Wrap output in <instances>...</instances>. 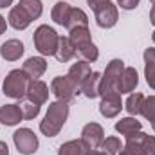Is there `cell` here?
<instances>
[{"label": "cell", "instance_id": "34", "mask_svg": "<svg viewBox=\"0 0 155 155\" xmlns=\"http://www.w3.org/2000/svg\"><path fill=\"white\" fill-rule=\"evenodd\" d=\"M107 2H110V0H87V4H88V7H90L92 11H96L97 7H101V5L107 4Z\"/></svg>", "mask_w": 155, "mask_h": 155}, {"label": "cell", "instance_id": "28", "mask_svg": "<svg viewBox=\"0 0 155 155\" xmlns=\"http://www.w3.org/2000/svg\"><path fill=\"white\" fill-rule=\"evenodd\" d=\"M141 114L146 117L150 123L155 119V96L144 97V103H143V110H141Z\"/></svg>", "mask_w": 155, "mask_h": 155}, {"label": "cell", "instance_id": "4", "mask_svg": "<svg viewBox=\"0 0 155 155\" xmlns=\"http://www.w3.org/2000/svg\"><path fill=\"white\" fill-rule=\"evenodd\" d=\"M123 71H124V61L119 60V58L112 60L107 65V69H105V72L101 76V96L117 90V81L123 74Z\"/></svg>", "mask_w": 155, "mask_h": 155}, {"label": "cell", "instance_id": "40", "mask_svg": "<svg viewBox=\"0 0 155 155\" xmlns=\"http://www.w3.org/2000/svg\"><path fill=\"white\" fill-rule=\"evenodd\" d=\"M152 128H153V132H155V119L152 121Z\"/></svg>", "mask_w": 155, "mask_h": 155}, {"label": "cell", "instance_id": "23", "mask_svg": "<svg viewBox=\"0 0 155 155\" xmlns=\"http://www.w3.org/2000/svg\"><path fill=\"white\" fill-rule=\"evenodd\" d=\"M71 9L72 7L67 2H56L54 7H52V11H51V16L54 20V24L65 27L67 25V20H69V15H71Z\"/></svg>", "mask_w": 155, "mask_h": 155}, {"label": "cell", "instance_id": "1", "mask_svg": "<svg viewBox=\"0 0 155 155\" xmlns=\"http://www.w3.org/2000/svg\"><path fill=\"white\" fill-rule=\"evenodd\" d=\"M67 117H69V103H63V101L49 103L47 114L40 123V132L47 137H56L60 130L63 128Z\"/></svg>", "mask_w": 155, "mask_h": 155}, {"label": "cell", "instance_id": "10", "mask_svg": "<svg viewBox=\"0 0 155 155\" xmlns=\"http://www.w3.org/2000/svg\"><path fill=\"white\" fill-rule=\"evenodd\" d=\"M25 97H27V101H31V103H35L38 107L47 103V99H49V87H47V83L41 81V79H31Z\"/></svg>", "mask_w": 155, "mask_h": 155}, {"label": "cell", "instance_id": "41", "mask_svg": "<svg viewBox=\"0 0 155 155\" xmlns=\"http://www.w3.org/2000/svg\"><path fill=\"white\" fill-rule=\"evenodd\" d=\"M152 40H153V43H155V31H153V35H152Z\"/></svg>", "mask_w": 155, "mask_h": 155}, {"label": "cell", "instance_id": "7", "mask_svg": "<svg viewBox=\"0 0 155 155\" xmlns=\"http://www.w3.org/2000/svg\"><path fill=\"white\" fill-rule=\"evenodd\" d=\"M94 16H96V24L103 29H110L114 27L119 20V11H117V5L110 0L107 4H103L101 7H97L94 11Z\"/></svg>", "mask_w": 155, "mask_h": 155}, {"label": "cell", "instance_id": "25", "mask_svg": "<svg viewBox=\"0 0 155 155\" xmlns=\"http://www.w3.org/2000/svg\"><path fill=\"white\" fill-rule=\"evenodd\" d=\"M143 103H144V96L141 92H135V94H130L126 103H124V108L128 112V116H139L141 110H143Z\"/></svg>", "mask_w": 155, "mask_h": 155}, {"label": "cell", "instance_id": "2", "mask_svg": "<svg viewBox=\"0 0 155 155\" xmlns=\"http://www.w3.org/2000/svg\"><path fill=\"white\" fill-rule=\"evenodd\" d=\"M29 81L31 78L27 76L22 69H15L11 71L5 79H4V94L7 97H13V99H24L25 94H27V87H29Z\"/></svg>", "mask_w": 155, "mask_h": 155}, {"label": "cell", "instance_id": "16", "mask_svg": "<svg viewBox=\"0 0 155 155\" xmlns=\"http://www.w3.org/2000/svg\"><path fill=\"white\" fill-rule=\"evenodd\" d=\"M24 119L20 105H4L0 107V123L5 126H15Z\"/></svg>", "mask_w": 155, "mask_h": 155}, {"label": "cell", "instance_id": "14", "mask_svg": "<svg viewBox=\"0 0 155 155\" xmlns=\"http://www.w3.org/2000/svg\"><path fill=\"white\" fill-rule=\"evenodd\" d=\"M101 76H103L101 72H90V76L83 81L79 90L83 92L85 97L94 99V97L101 96Z\"/></svg>", "mask_w": 155, "mask_h": 155}, {"label": "cell", "instance_id": "30", "mask_svg": "<svg viewBox=\"0 0 155 155\" xmlns=\"http://www.w3.org/2000/svg\"><path fill=\"white\" fill-rule=\"evenodd\" d=\"M20 108H22L24 119H35V117L40 114V107L35 105V103H31V101H24V103L20 105Z\"/></svg>", "mask_w": 155, "mask_h": 155}, {"label": "cell", "instance_id": "21", "mask_svg": "<svg viewBox=\"0 0 155 155\" xmlns=\"http://www.w3.org/2000/svg\"><path fill=\"white\" fill-rule=\"evenodd\" d=\"M88 150L90 148L83 139H74V141L63 143L58 150V155H87Z\"/></svg>", "mask_w": 155, "mask_h": 155}, {"label": "cell", "instance_id": "13", "mask_svg": "<svg viewBox=\"0 0 155 155\" xmlns=\"http://www.w3.org/2000/svg\"><path fill=\"white\" fill-rule=\"evenodd\" d=\"M22 71L31 78V79H40V78L45 74L47 71V61L43 56H33V58H27Z\"/></svg>", "mask_w": 155, "mask_h": 155}, {"label": "cell", "instance_id": "8", "mask_svg": "<svg viewBox=\"0 0 155 155\" xmlns=\"http://www.w3.org/2000/svg\"><path fill=\"white\" fill-rule=\"evenodd\" d=\"M123 108V101H121V94L114 90V92H108V94H103L101 96V103H99V112L101 116L107 117V119H112V117L119 116Z\"/></svg>", "mask_w": 155, "mask_h": 155}, {"label": "cell", "instance_id": "33", "mask_svg": "<svg viewBox=\"0 0 155 155\" xmlns=\"http://www.w3.org/2000/svg\"><path fill=\"white\" fill-rule=\"evenodd\" d=\"M117 155H144V153H141L139 150H134V148H130V146H126V144H124Z\"/></svg>", "mask_w": 155, "mask_h": 155}, {"label": "cell", "instance_id": "38", "mask_svg": "<svg viewBox=\"0 0 155 155\" xmlns=\"http://www.w3.org/2000/svg\"><path fill=\"white\" fill-rule=\"evenodd\" d=\"M150 22H152V25H155V4L152 5V11H150Z\"/></svg>", "mask_w": 155, "mask_h": 155}, {"label": "cell", "instance_id": "39", "mask_svg": "<svg viewBox=\"0 0 155 155\" xmlns=\"http://www.w3.org/2000/svg\"><path fill=\"white\" fill-rule=\"evenodd\" d=\"M87 155H107V153H105V152H99V150H88Z\"/></svg>", "mask_w": 155, "mask_h": 155}, {"label": "cell", "instance_id": "9", "mask_svg": "<svg viewBox=\"0 0 155 155\" xmlns=\"http://www.w3.org/2000/svg\"><path fill=\"white\" fill-rule=\"evenodd\" d=\"M81 139L88 144L90 150H97V148L101 146L103 139H105V130H103V126L97 124V123H88V124H85L83 130H81Z\"/></svg>", "mask_w": 155, "mask_h": 155}, {"label": "cell", "instance_id": "27", "mask_svg": "<svg viewBox=\"0 0 155 155\" xmlns=\"http://www.w3.org/2000/svg\"><path fill=\"white\" fill-rule=\"evenodd\" d=\"M99 148H101V152H105L107 155H117L123 146H121V141L117 137H107V139H103Z\"/></svg>", "mask_w": 155, "mask_h": 155}, {"label": "cell", "instance_id": "31", "mask_svg": "<svg viewBox=\"0 0 155 155\" xmlns=\"http://www.w3.org/2000/svg\"><path fill=\"white\" fill-rule=\"evenodd\" d=\"M144 152H146V155H153L155 153V135H148V137H146Z\"/></svg>", "mask_w": 155, "mask_h": 155}, {"label": "cell", "instance_id": "26", "mask_svg": "<svg viewBox=\"0 0 155 155\" xmlns=\"http://www.w3.org/2000/svg\"><path fill=\"white\" fill-rule=\"evenodd\" d=\"M18 5L27 13V16H29L31 20L40 18L41 13H43V4H41V0H20Z\"/></svg>", "mask_w": 155, "mask_h": 155}, {"label": "cell", "instance_id": "15", "mask_svg": "<svg viewBox=\"0 0 155 155\" xmlns=\"http://www.w3.org/2000/svg\"><path fill=\"white\" fill-rule=\"evenodd\" d=\"M90 63L88 61H85V60H81V61H76L71 69H69V79L76 85L78 88H81V85H83V81L87 79V78L90 76Z\"/></svg>", "mask_w": 155, "mask_h": 155}, {"label": "cell", "instance_id": "12", "mask_svg": "<svg viewBox=\"0 0 155 155\" xmlns=\"http://www.w3.org/2000/svg\"><path fill=\"white\" fill-rule=\"evenodd\" d=\"M24 43L20 40L13 38V40H7L0 45V56L5 60V61H16L24 56Z\"/></svg>", "mask_w": 155, "mask_h": 155}, {"label": "cell", "instance_id": "43", "mask_svg": "<svg viewBox=\"0 0 155 155\" xmlns=\"http://www.w3.org/2000/svg\"><path fill=\"white\" fill-rule=\"evenodd\" d=\"M153 155H155V153H153Z\"/></svg>", "mask_w": 155, "mask_h": 155}, {"label": "cell", "instance_id": "24", "mask_svg": "<svg viewBox=\"0 0 155 155\" xmlns=\"http://www.w3.org/2000/svg\"><path fill=\"white\" fill-rule=\"evenodd\" d=\"M65 27L69 31L74 29V27H88V16H87V13L83 9H79V7H72Z\"/></svg>", "mask_w": 155, "mask_h": 155}, {"label": "cell", "instance_id": "37", "mask_svg": "<svg viewBox=\"0 0 155 155\" xmlns=\"http://www.w3.org/2000/svg\"><path fill=\"white\" fill-rule=\"evenodd\" d=\"M13 4V0H0V9H4V7H9Z\"/></svg>", "mask_w": 155, "mask_h": 155}, {"label": "cell", "instance_id": "18", "mask_svg": "<svg viewBox=\"0 0 155 155\" xmlns=\"http://www.w3.org/2000/svg\"><path fill=\"white\" fill-rule=\"evenodd\" d=\"M69 40L72 41V45L76 47V52H79L81 49L88 47L92 41V35L88 31V27H74L69 31Z\"/></svg>", "mask_w": 155, "mask_h": 155}, {"label": "cell", "instance_id": "5", "mask_svg": "<svg viewBox=\"0 0 155 155\" xmlns=\"http://www.w3.org/2000/svg\"><path fill=\"white\" fill-rule=\"evenodd\" d=\"M13 143L22 155H33L38 150V137L31 128H18L13 134Z\"/></svg>", "mask_w": 155, "mask_h": 155}, {"label": "cell", "instance_id": "19", "mask_svg": "<svg viewBox=\"0 0 155 155\" xmlns=\"http://www.w3.org/2000/svg\"><path fill=\"white\" fill-rule=\"evenodd\" d=\"M58 61L65 63V61H71L74 56H76V47L72 45V41L69 40V36H60L58 41V49H56V54Z\"/></svg>", "mask_w": 155, "mask_h": 155}, {"label": "cell", "instance_id": "42", "mask_svg": "<svg viewBox=\"0 0 155 155\" xmlns=\"http://www.w3.org/2000/svg\"><path fill=\"white\" fill-rule=\"evenodd\" d=\"M150 2H153V4H155V0H150Z\"/></svg>", "mask_w": 155, "mask_h": 155}, {"label": "cell", "instance_id": "36", "mask_svg": "<svg viewBox=\"0 0 155 155\" xmlns=\"http://www.w3.org/2000/svg\"><path fill=\"white\" fill-rule=\"evenodd\" d=\"M0 155H9V148L4 141H0Z\"/></svg>", "mask_w": 155, "mask_h": 155}, {"label": "cell", "instance_id": "22", "mask_svg": "<svg viewBox=\"0 0 155 155\" xmlns=\"http://www.w3.org/2000/svg\"><path fill=\"white\" fill-rule=\"evenodd\" d=\"M141 128H143L141 121H137L134 116L121 117L116 123V130L121 135H124V137H126V135H132V134H135V132H141Z\"/></svg>", "mask_w": 155, "mask_h": 155}, {"label": "cell", "instance_id": "6", "mask_svg": "<svg viewBox=\"0 0 155 155\" xmlns=\"http://www.w3.org/2000/svg\"><path fill=\"white\" fill-rule=\"evenodd\" d=\"M51 92L56 96L58 101L71 103L79 92V88L69 79V76H56L51 81Z\"/></svg>", "mask_w": 155, "mask_h": 155}, {"label": "cell", "instance_id": "11", "mask_svg": "<svg viewBox=\"0 0 155 155\" xmlns=\"http://www.w3.org/2000/svg\"><path fill=\"white\" fill-rule=\"evenodd\" d=\"M139 85V74L134 67H124L123 74L117 81V92L119 94H130L135 90V87Z\"/></svg>", "mask_w": 155, "mask_h": 155}, {"label": "cell", "instance_id": "29", "mask_svg": "<svg viewBox=\"0 0 155 155\" xmlns=\"http://www.w3.org/2000/svg\"><path fill=\"white\" fill-rule=\"evenodd\" d=\"M85 61H88V63H92V61H96L97 58H99V51H97V47L94 45V43H90L88 47H85V49H81L79 52H78Z\"/></svg>", "mask_w": 155, "mask_h": 155}, {"label": "cell", "instance_id": "35", "mask_svg": "<svg viewBox=\"0 0 155 155\" xmlns=\"http://www.w3.org/2000/svg\"><path fill=\"white\" fill-rule=\"evenodd\" d=\"M5 29H7V22H5V18L0 15V35H4V33H5Z\"/></svg>", "mask_w": 155, "mask_h": 155}, {"label": "cell", "instance_id": "3", "mask_svg": "<svg viewBox=\"0 0 155 155\" xmlns=\"http://www.w3.org/2000/svg\"><path fill=\"white\" fill-rule=\"evenodd\" d=\"M33 41H35V47L41 56H54L56 54V49H58V41H60V36L58 33L49 27V25H40L38 29L35 31V36H33Z\"/></svg>", "mask_w": 155, "mask_h": 155}, {"label": "cell", "instance_id": "32", "mask_svg": "<svg viewBox=\"0 0 155 155\" xmlns=\"http://www.w3.org/2000/svg\"><path fill=\"white\" fill-rule=\"evenodd\" d=\"M139 2H141V0H117V4H119L123 9H128V11H130V9H135V7L139 5Z\"/></svg>", "mask_w": 155, "mask_h": 155}, {"label": "cell", "instance_id": "17", "mask_svg": "<svg viewBox=\"0 0 155 155\" xmlns=\"http://www.w3.org/2000/svg\"><path fill=\"white\" fill-rule=\"evenodd\" d=\"M7 22H9V25L15 27L16 31H24V29H27V27L31 25L33 20L27 16V13H25L20 5H15V7H11V11H9Z\"/></svg>", "mask_w": 155, "mask_h": 155}, {"label": "cell", "instance_id": "20", "mask_svg": "<svg viewBox=\"0 0 155 155\" xmlns=\"http://www.w3.org/2000/svg\"><path fill=\"white\" fill-rule=\"evenodd\" d=\"M144 78L150 88L155 90V47H148L144 51Z\"/></svg>", "mask_w": 155, "mask_h": 155}]
</instances>
